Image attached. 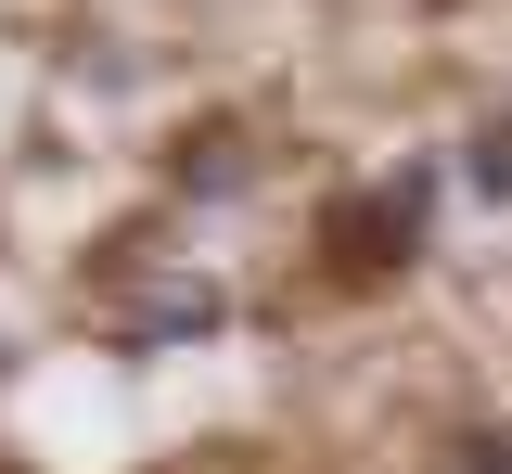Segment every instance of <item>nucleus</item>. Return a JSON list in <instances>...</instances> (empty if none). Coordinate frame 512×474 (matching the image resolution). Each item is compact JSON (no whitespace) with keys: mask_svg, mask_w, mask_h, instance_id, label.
I'll return each mask as SVG.
<instances>
[{"mask_svg":"<svg viewBox=\"0 0 512 474\" xmlns=\"http://www.w3.org/2000/svg\"><path fill=\"white\" fill-rule=\"evenodd\" d=\"M0 372H13V334H0Z\"/></svg>","mask_w":512,"mask_h":474,"instance_id":"obj_6","label":"nucleus"},{"mask_svg":"<svg viewBox=\"0 0 512 474\" xmlns=\"http://www.w3.org/2000/svg\"><path fill=\"white\" fill-rule=\"evenodd\" d=\"M474 474H512V436H500V449H474Z\"/></svg>","mask_w":512,"mask_h":474,"instance_id":"obj_5","label":"nucleus"},{"mask_svg":"<svg viewBox=\"0 0 512 474\" xmlns=\"http://www.w3.org/2000/svg\"><path fill=\"white\" fill-rule=\"evenodd\" d=\"M167 180H180L192 205H231L256 167H244V141H231V129H205V141H180V167H167Z\"/></svg>","mask_w":512,"mask_h":474,"instance_id":"obj_3","label":"nucleus"},{"mask_svg":"<svg viewBox=\"0 0 512 474\" xmlns=\"http://www.w3.org/2000/svg\"><path fill=\"white\" fill-rule=\"evenodd\" d=\"M423 231H436V167H397L384 193H346V205H333V257H346V270H410Z\"/></svg>","mask_w":512,"mask_h":474,"instance_id":"obj_1","label":"nucleus"},{"mask_svg":"<svg viewBox=\"0 0 512 474\" xmlns=\"http://www.w3.org/2000/svg\"><path fill=\"white\" fill-rule=\"evenodd\" d=\"M218 321H231L218 282H154V295H128L116 334H128V346H180V334H218Z\"/></svg>","mask_w":512,"mask_h":474,"instance_id":"obj_2","label":"nucleus"},{"mask_svg":"<svg viewBox=\"0 0 512 474\" xmlns=\"http://www.w3.org/2000/svg\"><path fill=\"white\" fill-rule=\"evenodd\" d=\"M461 193H474V205H512V116H474V141H461Z\"/></svg>","mask_w":512,"mask_h":474,"instance_id":"obj_4","label":"nucleus"}]
</instances>
